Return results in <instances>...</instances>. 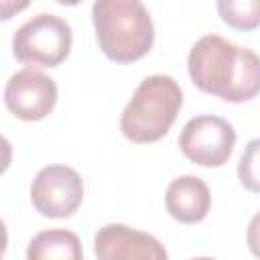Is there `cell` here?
I'll return each mask as SVG.
<instances>
[{
  "label": "cell",
  "instance_id": "ba28073f",
  "mask_svg": "<svg viewBox=\"0 0 260 260\" xmlns=\"http://www.w3.org/2000/svg\"><path fill=\"white\" fill-rule=\"evenodd\" d=\"M98 260H169L165 246L148 232L108 223L93 238Z\"/></svg>",
  "mask_w": 260,
  "mask_h": 260
},
{
  "label": "cell",
  "instance_id": "7c38bea8",
  "mask_svg": "<svg viewBox=\"0 0 260 260\" xmlns=\"http://www.w3.org/2000/svg\"><path fill=\"white\" fill-rule=\"evenodd\" d=\"M256 150H258V140H252L248 144V150L242 154L240 167H238L240 181L250 191H258V183H256Z\"/></svg>",
  "mask_w": 260,
  "mask_h": 260
},
{
  "label": "cell",
  "instance_id": "30bf717a",
  "mask_svg": "<svg viewBox=\"0 0 260 260\" xmlns=\"http://www.w3.org/2000/svg\"><path fill=\"white\" fill-rule=\"evenodd\" d=\"M26 260H83L81 240L69 230H43L28 242Z\"/></svg>",
  "mask_w": 260,
  "mask_h": 260
},
{
  "label": "cell",
  "instance_id": "7a4b0ae2",
  "mask_svg": "<svg viewBox=\"0 0 260 260\" xmlns=\"http://www.w3.org/2000/svg\"><path fill=\"white\" fill-rule=\"evenodd\" d=\"M91 20L102 53L116 63H134L152 49L154 26L138 0H98Z\"/></svg>",
  "mask_w": 260,
  "mask_h": 260
},
{
  "label": "cell",
  "instance_id": "3957f363",
  "mask_svg": "<svg viewBox=\"0 0 260 260\" xmlns=\"http://www.w3.org/2000/svg\"><path fill=\"white\" fill-rule=\"evenodd\" d=\"M181 106L183 91L171 75H148L126 104L120 116V130L130 142H156L169 134Z\"/></svg>",
  "mask_w": 260,
  "mask_h": 260
},
{
  "label": "cell",
  "instance_id": "9c48e42d",
  "mask_svg": "<svg viewBox=\"0 0 260 260\" xmlns=\"http://www.w3.org/2000/svg\"><path fill=\"white\" fill-rule=\"evenodd\" d=\"M165 205L171 217L181 223H197L207 217L211 207L209 187L193 175L177 177L169 183L165 193Z\"/></svg>",
  "mask_w": 260,
  "mask_h": 260
},
{
  "label": "cell",
  "instance_id": "5bb4252c",
  "mask_svg": "<svg viewBox=\"0 0 260 260\" xmlns=\"http://www.w3.org/2000/svg\"><path fill=\"white\" fill-rule=\"evenodd\" d=\"M12 160V144L0 134V175L10 167Z\"/></svg>",
  "mask_w": 260,
  "mask_h": 260
},
{
  "label": "cell",
  "instance_id": "8992f818",
  "mask_svg": "<svg viewBox=\"0 0 260 260\" xmlns=\"http://www.w3.org/2000/svg\"><path fill=\"white\" fill-rule=\"evenodd\" d=\"M30 201L45 217H69L83 201V181L67 165H49L35 175Z\"/></svg>",
  "mask_w": 260,
  "mask_h": 260
},
{
  "label": "cell",
  "instance_id": "5b68a950",
  "mask_svg": "<svg viewBox=\"0 0 260 260\" xmlns=\"http://www.w3.org/2000/svg\"><path fill=\"white\" fill-rule=\"evenodd\" d=\"M236 146L234 126L219 116L203 114L191 118L181 134L179 148L195 165L201 167H221L230 160Z\"/></svg>",
  "mask_w": 260,
  "mask_h": 260
},
{
  "label": "cell",
  "instance_id": "9a60e30c",
  "mask_svg": "<svg viewBox=\"0 0 260 260\" xmlns=\"http://www.w3.org/2000/svg\"><path fill=\"white\" fill-rule=\"evenodd\" d=\"M193 260H215V258H209V256H201V258H193Z\"/></svg>",
  "mask_w": 260,
  "mask_h": 260
},
{
  "label": "cell",
  "instance_id": "4fadbf2b",
  "mask_svg": "<svg viewBox=\"0 0 260 260\" xmlns=\"http://www.w3.org/2000/svg\"><path fill=\"white\" fill-rule=\"evenodd\" d=\"M28 6L26 0H0V20H8Z\"/></svg>",
  "mask_w": 260,
  "mask_h": 260
},
{
  "label": "cell",
  "instance_id": "52a82bcc",
  "mask_svg": "<svg viewBox=\"0 0 260 260\" xmlns=\"http://www.w3.org/2000/svg\"><path fill=\"white\" fill-rule=\"evenodd\" d=\"M4 104L12 116L24 122L43 120L57 104V83L43 71L24 67L10 75L4 87Z\"/></svg>",
  "mask_w": 260,
  "mask_h": 260
},
{
  "label": "cell",
  "instance_id": "277c9868",
  "mask_svg": "<svg viewBox=\"0 0 260 260\" xmlns=\"http://www.w3.org/2000/svg\"><path fill=\"white\" fill-rule=\"evenodd\" d=\"M71 43L69 22L57 14L41 12L18 26L12 37V55L26 65L57 67L67 59Z\"/></svg>",
  "mask_w": 260,
  "mask_h": 260
},
{
  "label": "cell",
  "instance_id": "8fae6325",
  "mask_svg": "<svg viewBox=\"0 0 260 260\" xmlns=\"http://www.w3.org/2000/svg\"><path fill=\"white\" fill-rule=\"evenodd\" d=\"M217 10L221 20L238 30H254L260 22L258 0H219Z\"/></svg>",
  "mask_w": 260,
  "mask_h": 260
},
{
  "label": "cell",
  "instance_id": "6da1fadb",
  "mask_svg": "<svg viewBox=\"0 0 260 260\" xmlns=\"http://www.w3.org/2000/svg\"><path fill=\"white\" fill-rule=\"evenodd\" d=\"M187 69L201 91L232 104L250 102L260 89L258 55L219 35H205L191 47Z\"/></svg>",
  "mask_w": 260,
  "mask_h": 260
},
{
  "label": "cell",
  "instance_id": "2e32d148",
  "mask_svg": "<svg viewBox=\"0 0 260 260\" xmlns=\"http://www.w3.org/2000/svg\"><path fill=\"white\" fill-rule=\"evenodd\" d=\"M4 250H6V244H0V256L4 254Z\"/></svg>",
  "mask_w": 260,
  "mask_h": 260
}]
</instances>
